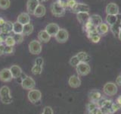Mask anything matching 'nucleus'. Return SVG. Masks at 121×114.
Listing matches in <instances>:
<instances>
[{
    "mask_svg": "<svg viewBox=\"0 0 121 114\" xmlns=\"http://www.w3.org/2000/svg\"><path fill=\"white\" fill-rule=\"evenodd\" d=\"M50 9H51L52 14L57 18L63 17L64 15L65 14L66 9L58 1L53 2L51 5Z\"/></svg>",
    "mask_w": 121,
    "mask_h": 114,
    "instance_id": "nucleus-1",
    "label": "nucleus"
},
{
    "mask_svg": "<svg viewBox=\"0 0 121 114\" xmlns=\"http://www.w3.org/2000/svg\"><path fill=\"white\" fill-rule=\"evenodd\" d=\"M0 100L5 104H10L13 99L11 96L10 89L9 87L3 86L0 88Z\"/></svg>",
    "mask_w": 121,
    "mask_h": 114,
    "instance_id": "nucleus-2",
    "label": "nucleus"
},
{
    "mask_svg": "<svg viewBox=\"0 0 121 114\" xmlns=\"http://www.w3.org/2000/svg\"><path fill=\"white\" fill-rule=\"evenodd\" d=\"M117 86L113 82L106 83L103 87V92L107 96H113L117 93Z\"/></svg>",
    "mask_w": 121,
    "mask_h": 114,
    "instance_id": "nucleus-3",
    "label": "nucleus"
},
{
    "mask_svg": "<svg viewBox=\"0 0 121 114\" xmlns=\"http://www.w3.org/2000/svg\"><path fill=\"white\" fill-rule=\"evenodd\" d=\"M29 51L33 55H39L42 52V44L39 40H33L29 43Z\"/></svg>",
    "mask_w": 121,
    "mask_h": 114,
    "instance_id": "nucleus-4",
    "label": "nucleus"
},
{
    "mask_svg": "<svg viewBox=\"0 0 121 114\" xmlns=\"http://www.w3.org/2000/svg\"><path fill=\"white\" fill-rule=\"evenodd\" d=\"M76 69H77L78 75H82V76L87 75L88 74H89V72L91 71L90 66L86 62H79L77 65V66L76 67Z\"/></svg>",
    "mask_w": 121,
    "mask_h": 114,
    "instance_id": "nucleus-5",
    "label": "nucleus"
},
{
    "mask_svg": "<svg viewBox=\"0 0 121 114\" xmlns=\"http://www.w3.org/2000/svg\"><path fill=\"white\" fill-rule=\"evenodd\" d=\"M90 11V7L89 5L85 3H81V2H77L76 5L71 9V11L74 14H79L82 12H89Z\"/></svg>",
    "mask_w": 121,
    "mask_h": 114,
    "instance_id": "nucleus-6",
    "label": "nucleus"
},
{
    "mask_svg": "<svg viewBox=\"0 0 121 114\" xmlns=\"http://www.w3.org/2000/svg\"><path fill=\"white\" fill-rule=\"evenodd\" d=\"M28 99L32 104H36L37 102H39L42 98L41 91L36 89L30 90L28 92Z\"/></svg>",
    "mask_w": 121,
    "mask_h": 114,
    "instance_id": "nucleus-7",
    "label": "nucleus"
},
{
    "mask_svg": "<svg viewBox=\"0 0 121 114\" xmlns=\"http://www.w3.org/2000/svg\"><path fill=\"white\" fill-rule=\"evenodd\" d=\"M55 40L57 42H58L60 43H64L67 41L68 38H69V33L66 29L60 28L59 31L56 34L55 37Z\"/></svg>",
    "mask_w": 121,
    "mask_h": 114,
    "instance_id": "nucleus-8",
    "label": "nucleus"
},
{
    "mask_svg": "<svg viewBox=\"0 0 121 114\" xmlns=\"http://www.w3.org/2000/svg\"><path fill=\"white\" fill-rule=\"evenodd\" d=\"M121 29V14H117V20L113 24L110 26V30L115 37H118L120 30Z\"/></svg>",
    "mask_w": 121,
    "mask_h": 114,
    "instance_id": "nucleus-9",
    "label": "nucleus"
},
{
    "mask_svg": "<svg viewBox=\"0 0 121 114\" xmlns=\"http://www.w3.org/2000/svg\"><path fill=\"white\" fill-rule=\"evenodd\" d=\"M60 30V27L56 23H50L45 26V30L46 31L51 37H55L56 34Z\"/></svg>",
    "mask_w": 121,
    "mask_h": 114,
    "instance_id": "nucleus-10",
    "label": "nucleus"
},
{
    "mask_svg": "<svg viewBox=\"0 0 121 114\" xmlns=\"http://www.w3.org/2000/svg\"><path fill=\"white\" fill-rule=\"evenodd\" d=\"M21 86L25 90H33L36 86V82L34 79L30 76H26V78L23 80L21 82Z\"/></svg>",
    "mask_w": 121,
    "mask_h": 114,
    "instance_id": "nucleus-11",
    "label": "nucleus"
},
{
    "mask_svg": "<svg viewBox=\"0 0 121 114\" xmlns=\"http://www.w3.org/2000/svg\"><path fill=\"white\" fill-rule=\"evenodd\" d=\"M40 2L39 0H27L26 2V11L29 14H34V11H36V8L39 6Z\"/></svg>",
    "mask_w": 121,
    "mask_h": 114,
    "instance_id": "nucleus-12",
    "label": "nucleus"
},
{
    "mask_svg": "<svg viewBox=\"0 0 121 114\" xmlns=\"http://www.w3.org/2000/svg\"><path fill=\"white\" fill-rule=\"evenodd\" d=\"M13 79L9 68H3L0 71V80L3 82H9Z\"/></svg>",
    "mask_w": 121,
    "mask_h": 114,
    "instance_id": "nucleus-13",
    "label": "nucleus"
},
{
    "mask_svg": "<svg viewBox=\"0 0 121 114\" xmlns=\"http://www.w3.org/2000/svg\"><path fill=\"white\" fill-rule=\"evenodd\" d=\"M105 11L107 14L111 15H117L120 13L119 6L114 2H110L109 4H108V5L106 6Z\"/></svg>",
    "mask_w": 121,
    "mask_h": 114,
    "instance_id": "nucleus-14",
    "label": "nucleus"
},
{
    "mask_svg": "<svg viewBox=\"0 0 121 114\" xmlns=\"http://www.w3.org/2000/svg\"><path fill=\"white\" fill-rule=\"evenodd\" d=\"M68 84L73 88H77L81 85V80L77 75H71L68 80Z\"/></svg>",
    "mask_w": 121,
    "mask_h": 114,
    "instance_id": "nucleus-15",
    "label": "nucleus"
},
{
    "mask_svg": "<svg viewBox=\"0 0 121 114\" xmlns=\"http://www.w3.org/2000/svg\"><path fill=\"white\" fill-rule=\"evenodd\" d=\"M30 15L27 12H22L17 18V21L21 23L23 25L27 24L30 23Z\"/></svg>",
    "mask_w": 121,
    "mask_h": 114,
    "instance_id": "nucleus-16",
    "label": "nucleus"
},
{
    "mask_svg": "<svg viewBox=\"0 0 121 114\" xmlns=\"http://www.w3.org/2000/svg\"><path fill=\"white\" fill-rule=\"evenodd\" d=\"M51 36L45 31V30H40V31L38 33V40L40 42V43H48V42L50 41L51 40Z\"/></svg>",
    "mask_w": 121,
    "mask_h": 114,
    "instance_id": "nucleus-17",
    "label": "nucleus"
},
{
    "mask_svg": "<svg viewBox=\"0 0 121 114\" xmlns=\"http://www.w3.org/2000/svg\"><path fill=\"white\" fill-rule=\"evenodd\" d=\"M12 29H13V23H11V21H6L5 24L0 27V33H5L8 35L11 32H12Z\"/></svg>",
    "mask_w": 121,
    "mask_h": 114,
    "instance_id": "nucleus-18",
    "label": "nucleus"
},
{
    "mask_svg": "<svg viewBox=\"0 0 121 114\" xmlns=\"http://www.w3.org/2000/svg\"><path fill=\"white\" fill-rule=\"evenodd\" d=\"M9 69L11 71V75H12L13 78H15V79L18 78L23 73L21 67L17 66V65H13V66H11Z\"/></svg>",
    "mask_w": 121,
    "mask_h": 114,
    "instance_id": "nucleus-19",
    "label": "nucleus"
},
{
    "mask_svg": "<svg viewBox=\"0 0 121 114\" xmlns=\"http://www.w3.org/2000/svg\"><path fill=\"white\" fill-rule=\"evenodd\" d=\"M89 21L92 23V24L95 26L97 27L99 26L101 23H103V20H102V18L100 16L99 14H92L90 15L89 17Z\"/></svg>",
    "mask_w": 121,
    "mask_h": 114,
    "instance_id": "nucleus-20",
    "label": "nucleus"
},
{
    "mask_svg": "<svg viewBox=\"0 0 121 114\" xmlns=\"http://www.w3.org/2000/svg\"><path fill=\"white\" fill-rule=\"evenodd\" d=\"M89 17H90V15L88 12H82V13L77 14V20L79 21V23H81V24L84 25L89 21Z\"/></svg>",
    "mask_w": 121,
    "mask_h": 114,
    "instance_id": "nucleus-21",
    "label": "nucleus"
},
{
    "mask_svg": "<svg viewBox=\"0 0 121 114\" xmlns=\"http://www.w3.org/2000/svg\"><path fill=\"white\" fill-rule=\"evenodd\" d=\"M46 13V9L45 7L43 5V4H39V6L36 8V11H34L33 15L36 18H42Z\"/></svg>",
    "mask_w": 121,
    "mask_h": 114,
    "instance_id": "nucleus-22",
    "label": "nucleus"
},
{
    "mask_svg": "<svg viewBox=\"0 0 121 114\" xmlns=\"http://www.w3.org/2000/svg\"><path fill=\"white\" fill-rule=\"evenodd\" d=\"M23 30H24V25L18 21H15L13 23V29L12 32L14 34H23Z\"/></svg>",
    "mask_w": 121,
    "mask_h": 114,
    "instance_id": "nucleus-23",
    "label": "nucleus"
},
{
    "mask_svg": "<svg viewBox=\"0 0 121 114\" xmlns=\"http://www.w3.org/2000/svg\"><path fill=\"white\" fill-rule=\"evenodd\" d=\"M109 30V26L106 23H101V24L97 27V31L99 35H104Z\"/></svg>",
    "mask_w": 121,
    "mask_h": 114,
    "instance_id": "nucleus-24",
    "label": "nucleus"
},
{
    "mask_svg": "<svg viewBox=\"0 0 121 114\" xmlns=\"http://www.w3.org/2000/svg\"><path fill=\"white\" fill-rule=\"evenodd\" d=\"M33 25L31 23H29L27 24L24 25V30H23V35L24 36H28L30 35L33 32Z\"/></svg>",
    "mask_w": 121,
    "mask_h": 114,
    "instance_id": "nucleus-25",
    "label": "nucleus"
},
{
    "mask_svg": "<svg viewBox=\"0 0 121 114\" xmlns=\"http://www.w3.org/2000/svg\"><path fill=\"white\" fill-rule=\"evenodd\" d=\"M117 20V15H111V14H107V17L105 18L106 24L108 26H111Z\"/></svg>",
    "mask_w": 121,
    "mask_h": 114,
    "instance_id": "nucleus-26",
    "label": "nucleus"
},
{
    "mask_svg": "<svg viewBox=\"0 0 121 114\" xmlns=\"http://www.w3.org/2000/svg\"><path fill=\"white\" fill-rule=\"evenodd\" d=\"M77 57L79 58V59L80 60V62H87V61L89 60V56L87 54L86 52H79L77 54Z\"/></svg>",
    "mask_w": 121,
    "mask_h": 114,
    "instance_id": "nucleus-27",
    "label": "nucleus"
},
{
    "mask_svg": "<svg viewBox=\"0 0 121 114\" xmlns=\"http://www.w3.org/2000/svg\"><path fill=\"white\" fill-rule=\"evenodd\" d=\"M5 44L7 47H14V46L16 44V43H15V40L14 39L13 36H11V35L8 36L5 40Z\"/></svg>",
    "mask_w": 121,
    "mask_h": 114,
    "instance_id": "nucleus-28",
    "label": "nucleus"
},
{
    "mask_svg": "<svg viewBox=\"0 0 121 114\" xmlns=\"http://www.w3.org/2000/svg\"><path fill=\"white\" fill-rule=\"evenodd\" d=\"M11 1L10 0H0V9L6 10L10 7Z\"/></svg>",
    "mask_w": 121,
    "mask_h": 114,
    "instance_id": "nucleus-29",
    "label": "nucleus"
},
{
    "mask_svg": "<svg viewBox=\"0 0 121 114\" xmlns=\"http://www.w3.org/2000/svg\"><path fill=\"white\" fill-rule=\"evenodd\" d=\"M31 71L33 75H40L43 71V66H37V65L34 64V66L32 67V69Z\"/></svg>",
    "mask_w": 121,
    "mask_h": 114,
    "instance_id": "nucleus-30",
    "label": "nucleus"
},
{
    "mask_svg": "<svg viewBox=\"0 0 121 114\" xmlns=\"http://www.w3.org/2000/svg\"><path fill=\"white\" fill-rule=\"evenodd\" d=\"M80 62V60L79 59V58L77 57V56L76 55L73 57H71L70 61H69V63L71 66H73V67H77V65Z\"/></svg>",
    "mask_w": 121,
    "mask_h": 114,
    "instance_id": "nucleus-31",
    "label": "nucleus"
},
{
    "mask_svg": "<svg viewBox=\"0 0 121 114\" xmlns=\"http://www.w3.org/2000/svg\"><path fill=\"white\" fill-rule=\"evenodd\" d=\"M13 37L17 44H21L24 41V35L23 34H14Z\"/></svg>",
    "mask_w": 121,
    "mask_h": 114,
    "instance_id": "nucleus-32",
    "label": "nucleus"
},
{
    "mask_svg": "<svg viewBox=\"0 0 121 114\" xmlns=\"http://www.w3.org/2000/svg\"><path fill=\"white\" fill-rule=\"evenodd\" d=\"M42 114H53V109L51 106H45Z\"/></svg>",
    "mask_w": 121,
    "mask_h": 114,
    "instance_id": "nucleus-33",
    "label": "nucleus"
},
{
    "mask_svg": "<svg viewBox=\"0 0 121 114\" xmlns=\"http://www.w3.org/2000/svg\"><path fill=\"white\" fill-rule=\"evenodd\" d=\"M43 63H44V61H43V59L42 58V57H38V58H36L35 59V62H34V64H35V65L40 66H43Z\"/></svg>",
    "mask_w": 121,
    "mask_h": 114,
    "instance_id": "nucleus-34",
    "label": "nucleus"
},
{
    "mask_svg": "<svg viewBox=\"0 0 121 114\" xmlns=\"http://www.w3.org/2000/svg\"><path fill=\"white\" fill-rule=\"evenodd\" d=\"M14 52V48L13 47H5V52H4V54H7V55H9V54H11V53H13Z\"/></svg>",
    "mask_w": 121,
    "mask_h": 114,
    "instance_id": "nucleus-35",
    "label": "nucleus"
},
{
    "mask_svg": "<svg viewBox=\"0 0 121 114\" xmlns=\"http://www.w3.org/2000/svg\"><path fill=\"white\" fill-rule=\"evenodd\" d=\"M90 40H92L93 43H98L101 40V36L99 34H97V35H95L90 38Z\"/></svg>",
    "mask_w": 121,
    "mask_h": 114,
    "instance_id": "nucleus-36",
    "label": "nucleus"
},
{
    "mask_svg": "<svg viewBox=\"0 0 121 114\" xmlns=\"http://www.w3.org/2000/svg\"><path fill=\"white\" fill-rule=\"evenodd\" d=\"M101 97V94L98 93V92H95V93H93L91 95V99L93 100H98Z\"/></svg>",
    "mask_w": 121,
    "mask_h": 114,
    "instance_id": "nucleus-37",
    "label": "nucleus"
},
{
    "mask_svg": "<svg viewBox=\"0 0 121 114\" xmlns=\"http://www.w3.org/2000/svg\"><path fill=\"white\" fill-rule=\"evenodd\" d=\"M76 3H77L76 0H70V1L67 2V7L70 8V9H71L72 8L76 5Z\"/></svg>",
    "mask_w": 121,
    "mask_h": 114,
    "instance_id": "nucleus-38",
    "label": "nucleus"
},
{
    "mask_svg": "<svg viewBox=\"0 0 121 114\" xmlns=\"http://www.w3.org/2000/svg\"><path fill=\"white\" fill-rule=\"evenodd\" d=\"M5 47L6 46L3 43H0V56H2L4 54V52H5Z\"/></svg>",
    "mask_w": 121,
    "mask_h": 114,
    "instance_id": "nucleus-39",
    "label": "nucleus"
},
{
    "mask_svg": "<svg viewBox=\"0 0 121 114\" xmlns=\"http://www.w3.org/2000/svg\"><path fill=\"white\" fill-rule=\"evenodd\" d=\"M58 1L66 9V8L67 7V2H69L70 0H58Z\"/></svg>",
    "mask_w": 121,
    "mask_h": 114,
    "instance_id": "nucleus-40",
    "label": "nucleus"
},
{
    "mask_svg": "<svg viewBox=\"0 0 121 114\" xmlns=\"http://www.w3.org/2000/svg\"><path fill=\"white\" fill-rule=\"evenodd\" d=\"M116 82L118 85H121V75H119L118 77H117Z\"/></svg>",
    "mask_w": 121,
    "mask_h": 114,
    "instance_id": "nucleus-41",
    "label": "nucleus"
},
{
    "mask_svg": "<svg viewBox=\"0 0 121 114\" xmlns=\"http://www.w3.org/2000/svg\"><path fill=\"white\" fill-rule=\"evenodd\" d=\"M5 21H5L4 18H0V27H2V26H3L4 24H5Z\"/></svg>",
    "mask_w": 121,
    "mask_h": 114,
    "instance_id": "nucleus-42",
    "label": "nucleus"
},
{
    "mask_svg": "<svg viewBox=\"0 0 121 114\" xmlns=\"http://www.w3.org/2000/svg\"><path fill=\"white\" fill-rule=\"evenodd\" d=\"M117 102H118V104H119L121 105V96H120L118 99H117Z\"/></svg>",
    "mask_w": 121,
    "mask_h": 114,
    "instance_id": "nucleus-43",
    "label": "nucleus"
},
{
    "mask_svg": "<svg viewBox=\"0 0 121 114\" xmlns=\"http://www.w3.org/2000/svg\"><path fill=\"white\" fill-rule=\"evenodd\" d=\"M118 38H119V40L121 41V29L120 30V33H119V35H118Z\"/></svg>",
    "mask_w": 121,
    "mask_h": 114,
    "instance_id": "nucleus-44",
    "label": "nucleus"
},
{
    "mask_svg": "<svg viewBox=\"0 0 121 114\" xmlns=\"http://www.w3.org/2000/svg\"><path fill=\"white\" fill-rule=\"evenodd\" d=\"M48 1V0H39V2H47Z\"/></svg>",
    "mask_w": 121,
    "mask_h": 114,
    "instance_id": "nucleus-45",
    "label": "nucleus"
}]
</instances>
